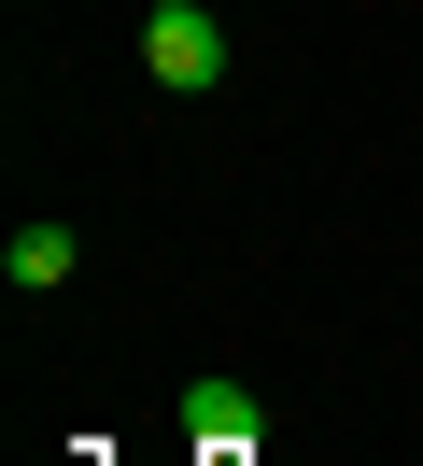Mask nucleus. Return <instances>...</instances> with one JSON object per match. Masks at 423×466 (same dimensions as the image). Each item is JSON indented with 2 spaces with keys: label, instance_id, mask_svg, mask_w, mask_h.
I'll return each mask as SVG.
<instances>
[{
  "label": "nucleus",
  "instance_id": "obj_1",
  "mask_svg": "<svg viewBox=\"0 0 423 466\" xmlns=\"http://www.w3.org/2000/svg\"><path fill=\"white\" fill-rule=\"evenodd\" d=\"M141 71H156V86H226V15H197V0H156V15H141Z\"/></svg>",
  "mask_w": 423,
  "mask_h": 466
},
{
  "label": "nucleus",
  "instance_id": "obj_2",
  "mask_svg": "<svg viewBox=\"0 0 423 466\" xmlns=\"http://www.w3.org/2000/svg\"><path fill=\"white\" fill-rule=\"evenodd\" d=\"M184 438L212 466H254L268 452V396H254V381H184Z\"/></svg>",
  "mask_w": 423,
  "mask_h": 466
},
{
  "label": "nucleus",
  "instance_id": "obj_3",
  "mask_svg": "<svg viewBox=\"0 0 423 466\" xmlns=\"http://www.w3.org/2000/svg\"><path fill=\"white\" fill-rule=\"evenodd\" d=\"M71 255H85L71 227H15V240H0V283H15V297H43V283H71Z\"/></svg>",
  "mask_w": 423,
  "mask_h": 466
}]
</instances>
